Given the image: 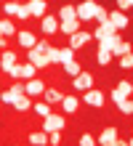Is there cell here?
<instances>
[{
  "mask_svg": "<svg viewBox=\"0 0 133 146\" xmlns=\"http://www.w3.org/2000/svg\"><path fill=\"white\" fill-rule=\"evenodd\" d=\"M120 138V135H117V127H104V130H101V135H99V138H96V143H99V146H114V141H117Z\"/></svg>",
  "mask_w": 133,
  "mask_h": 146,
  "instance_id": "8fae6325",
  "label": "cell"
},
{
  "mask_svg": "<svg viewBox=\"0 0 133 146\" xmlns=\"http://www.w3.org/2000/svg\"><path fill=\"white\" fill-rule=\"evenodd\" d=\"M96 8H99V3H80L77 5V21L83 24V21H93V16H96Z\"/></svg>",
  "mask_w": 133,
  "mask_h": 146,
  "instance_id": "7a4b0ae2",
  "label": "cell"
},
{
  "mask_svg": "<svg viewBox=\"0 0 133 146\" xmlns=\"http://www.w3.org/2000/svg\"><path fill=\"white\" fill-rule=\"evenodd\" d=\"M24 90H27V96H29V98L43 96V93H45V80H40V77H35V80H27V82H24Z\"/></svg>",
  "mask_w": 133,
  "mask_h": 146,
  "instance_id": "ba28073f",
  "label": "cell"
},
{
  "mask_svg": "<svg viewBox=\"0 0 133 146\" xmlns=\"http://www.w3.org/2000/svg\"><path fill=\"white\" fill-rule=\"evenodd\" d=\"M0 53H3V50H0Z\"/></svg>",
  "mask_w": 133,
  "mask_h": 146,
  "instance_id": "7bdbcfd3",
  "label": "cell"
},
{
  "mask_svg": "<svg viewBox=\"0 0 133 146\" xmlns=\"http://www.w3.org/2000/svg\"><path fill=\"white\" fill-rule=\"evenodd\" d=\"M27 61H29L35 69H48V66H51V64H48V56L40 53V50H35V48L27 50Z\"/></svg>",
  "mask_w": 133,
  "mask_h": 146,
  "instance_id": "8992f818",
  "label": "cell"
},
{
  "mask_svg": "<svg viewBox=\"0 0 133 146\" xmlns=\"http://www.w3.org/2000/svg\"><path fill=\"white\" fill-rule=\"evenodd\" d=\"M27 141H29V146H48V133H43V130L29 133V135H27Z\"/></svg>",
  "mask_w": 133,
  "mask_h": 146,
  "instance_id": "ffe728a7",
  "label": "cell"
},
{
  "mask_svg": "<svg viewBox=\"0 0 133 146\" xmlns=\"http://www.w3.org/2000/svg\"><path fill=\"white\" fill-rule=\"evenodd\" d=\"M27 8H29V16H32V19H40V21H43V19L48 16V5L43 3V0H29Z\"/></svg>",
  "mask_w": 133,
  "mask_h": 146,
  "instance_id": "30bf717a",
  "label": "cell"
},
{
  "mask_svg": "<svg viewBox=\"0 0 133 146\" xmlns=\"http://www.w3.org/2000/svg\"><path fill=\"white\" fill-rule=\"evenodd\" d=\"M48 143L51 146H61V133H51L48 135Z\"/></svg>",
  "mask_w": 133,
  "mask_h": 146,
  "instance_id": "f35d334b",
  "label": "cell"
},
{
  "mask_svg": "<svg viewBox=\"0 0 133 146\" xmlns=\"http://www.w3.org/2000/svg\"><path fill=\"white\" fill-rule=\"evenodd\" d=\"M35 72H37V69H35L29 61H24V74H21V80H24V82H27V80H35Z\"/></svg>",
  "mask_w": 133,
  "mask_h": 146,
  "instance_id": "f546056e",
  "label": "cell"
},
{
  "mask_svg": "<svg viewBox=\"0 0 133 146\" xmlns=\"http://www.w3.org/2000/svg\"><path fill=\"white\" fill-rule=\"evenodd\" d=\"M69 61H75V50L72 48H61V64H69Z\"/></svg>",
  "mask_w": 133,
  "mask_h": 146,
  "instance_id": "1f68e13d",
  "label": "cell"
},
{
  "mask_svg": "<svg viewBox=\"0 0 133 146\" xmlns=\"http://www.w3.org/2000/svg\"><path fill=\"white\" fill-rule=\"evenodd\" d=\"M61 98H64V96H61V93L56 90V88H45V93H43V101H45V104H61Z\"/></svg>",
  "mask_w": 133,
  "mask_h": 146,
  "instance_id": "44dd1931",
  "label": "cell"
},
{
  "mask_svg": "<svg viewBox=\"0 0 133 146\" xmlns=\"http://www.w3.org/2000/svg\"><path fill=\"white\" fill-rule=\"evenodd\" d=\"M32 111H35L40 119H45V117H51V114H53L51 104H45V101H37V104H32Z\"/></svg>",
  "mask_w": 133,
  "mask_h": 146,
  "instance_id": "d6986e66",
  "label": "cell"
},
{
  "mask_svg": "<svg viewBox=\"0 0 133 146\" xmlns=\"http://www.w3.org/2000/svg\"><path fill=\"white\" fill-rule=\"evenodd\" d=\"M0 35L8 40V37H16V35H19V29H16V24L11 19H0Z\"/></svg>",
  "mask_w": 133,
  "mask_h": 146,
  "instance_id": "2e32d148",
  "label": "cell"
},
{
  "mask_svg": "<svg viewBox=\"0 0 133 146\" xmlns=\"http://www.w3.org/2000/svg\"><path fill=\"white\" fill-rule=\"evenodd\" d=\"M16 64H19V56H16L13 50H3V53H0V72L11 74V69Z\"/></svg>",
  "mask_w": 133,
  "mask_h": 146,
  "instance_id": "52a82bcc",
  "label": "cell"
},
{
  "mask_svg": "<svg viewBox=\"0 0 133 146\" xmlns=\"http://www.w3.org/2000/svg\"><path fill=\"white\" fill-rule=\"evenodd\" d=\"M48 48H51L48 40H37V45H35V50H40V53H48Z\"/></svg>",
  "mask_w": 133,
  "mask_h": 146,
  "instance_id": "74e56055",
  "label": "cell"
},
{
  "mask_svg": "<svg viewBox=\"0 0 133 146\" xmlns=\"http://www.w3.org/2000/svg\"><path fill=\"white\" fill-rule=\"evenodd\" d=\"M80 146H99V143H96V138L91 133H83V135H80Z\"/></svg>",
  "mask_w": 133,
  "mask_h": 146,
  "instance_id": "d590c367",
  "label": "cell"
},
{
  "mask_svg": "<svg viewBox=\"0 0 133 146\" xmlns=\"http://www.w3.org/2000/svg\"><path fill=\"white\" fill-rule=\"evenodd\" d=\"M93 21L99 24V27H106V24H109V11H106V8H96V16H93Z\"/></svg>",
  "mask_w": 133,
  "mask_h": 146,
  "instance_id": "cb8c5ba5",
  "label": "cell"
},
{
  "mask_svg": "<svg viewBox=\"0 0 133 146\" xmlns=\"http://www.w3.org/2000/svg\"><path fill=\"white\" fill-rule=\"evenodd\" d=\"M21 74H24V64L19 61V64H16V66H13V69H11V74H8V77H11V80L16 82V80H21Z\"/></svg>",
  "mask_w": 133,
  "mask_h": 146,
  "instance_id": "836d02e7",
  "label": "cell"
},
{
  "mask_svg": "<svg viewBox=\"0 0 133 146\" xmlns=\"http://www.w3.org/2000/svg\"><path fill=\"white\" fill-rule=\"evenodd\" d=\"M40 29L45 32V37L56 35V32H59V16H45V19L40 21Z\"/></svg>",
  "mask_w": 133,
  "mask_h": 146,
  "instance_id": "5bb4252c",
  "label": "cell"
},
{
  "mask_svg": "<svg viewBox=\"0 0 133 146\" xmlns=\"http://www.w3.org/2000/svg\"><path fill=\"white\" fill-rule=\"evenodd\" d=\"M0 50H8V40H5L3 35H0Z\"/></svg>",
  "mask_w": 133,
  "mask_h": 146,
  "instance_id": "ab89813d",
  "label": "cell"
},
{
  "mask_svg": "<svg viewBox=\"0 0 133 146\" xmlns=\"http://www.w3.org/2000/svg\"><path fill=\"white\" fill-rule=\"evenodd\" d=\"M32 104H35V101H32L29 96H19V98L13 101V109H16V111H29Z\"/></svg>",
  "mask_w": 133,
  "mask_h": 146,
  "instance_id": "603a6c76",
  "label": "cell"
},
{
  "mask_svg": "<svg viewBox=\"0 0 133 146\" xmlns=\"http://www.w3.org/2000/svg\"><path fill=\"white\" fill-rule=\"evenodd\" d=\"M77 19V5H61V11H59V21H72Z\"/></svg>",
  "mask_w": 133,
  "mask_h": 146,
  "instance_id": "ac0fdd59",
  "label": "cell"
},
{
  "mask_svg": "<svg viewBox=\"0 0 133 146\" xmlns=\"http://www.w3.org/2000/svg\"><path fill=\"white\" fill-rule=\"evenodd\" d=\"M128 146H133V138H130V141H128Z\"/></svg>",
  "mask_w": 133,
  "mask_h": 146,
  "instance_id": "b9f144b4",
  "label": "cell"
},
{
  "mask_svg": "<svg viewBox=\"0 0 133 146\" xmlns=\"http://www.w3.org/2000/svg\"><path fill=\"white\" fill-rule=\"evenodd\" d=\"M112 61H114V58H112L109 50H99V53H96V64H99V66H109Z\"/></svg>",
  "mask_w": 133,
  "mask_h": 146,
  "instance_id": "484cf974",
  "label": "cell"
},
{
  "mask_svg": "<svg viewBox=\"0 0 133 146\" xmlns=\"http://www.w3.org/2000/svg\"><path fill=\"white\" fill-rule=\"evenodd\" d=\"M45 56H48V64H61V48H53L51 45Z\"/></svg>",
  "mask_w": 133,
  "mask_h": 146,
  "instance_id": "4316f807",
  "label": "cell"
},
{
  "mask_svg": "<svg viewBox=\"0 0 133 146\" xmlns=\"http://www.w3.org/2000/svg\"><path fill=\"white\" fill-rule=\"evenodd\" d=\"M59 32H61V35H67V37H72V35L80 32V21L77 19H72V21H59Z\"/></svg>",
  "mask_w": 133,
  "mask_h": 146,
  "instance_id": "9a60e30c",
  "label": "cell"
},
{
  "mask_svg": "<svg viewBox=\"0 0 133 146\" xmlns=\"http://www.w3.org/2000/svg\"><path fill=\"white\" fill-rule=\"evenodd\" d=\"M61 66H64V74H69L72 80H75V77H77L80 72H83V66H80V61H69V64H61Z\"/></svg>",
  "mask_w": 133,
  "mask_h": 146,
  "instance_id": "d4e9b609",
  "label": "cell"
},
{
  "mask_svg": "<svg viewBox=\"0 0 133 146\" xmlns=\"http://www.w3.org/2000/svg\"><path fill=\"white\" fill-rule=\"evenodd\" d=\"M83 104L93 106V109H101V106H104V93H101V90H96V88L85 90V93H83Z\"/></svg>",
  "mask_w": 133,
  "mask_h": 146,
  "instance_id": "5b68a950",
  "label": "cell"
},
{
  "mask_svg": "<svg viewBox=\"0 0 133 146\" xmlns=\"http://www.w3.org/2000/svg\"><path fill=\"white\" fill-rule=\"evenodd\" d=\"M16 19H21V21H27V19H32V16H29V8H27V3H21V8H19V13H16Z\"/></svg>",
  "mask_w": 133,
  "mask_h": 146,
  "instance_id": "8d00e7d4",
  "label": "cell"
},
{
  "mask_svg": "<svg viewBox=\"0 0 133 146\" xmlns=\"http://www.w3.org/2000/svg\"><path fill=\"white\" fill-rule=\"evenodd\" d=\"M64 125H67V119L61 117V114H51V117H45L43 119V133H61L64 130Z\"/></svg>",
  "mask_w": 133,
  "mask_h": 146,
  "instance_id": "6da1fadb",
  "label": "cell"
},
{
  "mask_svg": "<svg viewBox=\"0 0 133 146\" xmlns=\"http://www.w3.org/2000/svg\"><path fill=\"white\" fill-rule=\"evenodd\" d=\"M72 88H75V90H80V93L91 90V88H93V74H91V72H80L75 80H72Z\"/></svg>",
  "mask_w": 133,
  "mask_h": 146,
  "instance_id": "277c9868",
  "label": "cell"
},
{
  "mask_svg": "<svg viewBox=\"0 0 133 146\" xmlns=\"http://www.w3.org/2000/svg\"><path fill=\"white\" fill-rule=\"evenodd\" d=\"M19 8H21V3H5L3 5V13L5 16H16V13H19Z\"/></svg>",
  "mask_w": 133,
  "mask_h": 146,
  "instance_id": "4dcf8cb0",
  "label": "cell"
},
{
  "mask_svg": "<svg viewBox=\"0 0 133 146\" xmlns=\"http://www.w3.org/2000/svg\"><path fill=\"white\" fill-rule=\"evenodd\" d=\"M117 64L122 66V69H133V53H128V56H122V58H117Z\"/></svg>",
  "mask_w": 133,
  "mask_h": 146,
  "instance_id": "e575fe53",
  "label": "cell"
},
{
  "mask_svg": "<svg viewBox=\"0 0 133 146\" xmlns=\"http://www.w3.org/2000/svg\"><path fill=\"white\" fill-rule=\"evenodd\" d=\"M8 90H11V93H13L16 98H19V96H27V90H24V82H21V80L11 82V88H8Z\"/></svg>",
  "mask_w": 133,
  "mask_h": 146,
  "instance_id": "f1b7e54d",
  "label": "cell"
},
{
  "mask_svg": "<svg viewBox=\"0 0 133 146\" xmlns=\"http://www.w3.org/2000/svg\"><path fill=\"white\" fill-rule=\"evenodd\" d=\"M13 101H16V96L11 90H0V104H8V106H13Z\"/></svg>",
  "mask_w": 133,
  "mask_h": 146,
  "instance_id": "d6a6232c",
  "label": "cell"
},
{
  "mask_svg": "<svg viewBox=\"0 0 133 146\" xmlns=\"http://www.w3.org/2000/svg\"><path fill=\"white\" fill-rule=\"evenodd\" d=\"M91 40H93L91 29H80L77 35H72V37H69V48H72V50H80V48H85Z\"/></svg>",
  "mask_w": 133,
  "mask_h": 146,
  "instance_id": "3957f363",
  "label": "cell"
},
{
  "mask_svg": "<svg viewBox=\"0 0 133 146\" xmlns=\"http://www.w3.org/2000/svg\"><path fill=\"white\" fill-rule=\"evenodd\" d=\"M109 24L120 32V29H125L128 24H130V16H125L122 11H109Z\"/></svg>",
  "mask_w": 133,
  "mask_h": 146,
  "instance_id": "7c38bea8",
  "label": "cell"
},
{
  "mask_svg": "<svg viewBox=\"0 0 133 146\" xmlns=\"http://www.w3.org/2000/svg\"><path fill=\"white\" fill-rule=\"evenodd\" d=\"M117 109L122 114H133V98H120L117 101Z\"/></svg>",
  "mask_w": 133,
  "mask_h": 146,
  "instance_id": "83f0119b",
  "label": "cell"
},
{
  "mask_svg": "<svg viewBox=\"0 0 133 146\" xmlns=\"http://www.w3.org/2000/svg\"><path fill=\"white\" fill-rule=\"evenodd\" d=\"M16 42H19V48H24V50H32L35 45H37V37H35L29 29H19V35H16Z\"/></svg>",
  "mask_w": 133,
  "mask_h": 146,
  "instance_id": "9c48e42d",
  "label": "cell"
},
{
  "mask_svg": "<svg viewBox=\"0 0 133 146\" xmlns=\"http://www.w3.org/2000/svg\"><path fill=\"white\" fill-rule=\"evenodd\" d=\"M114 90H117L122 98H130L133 96V82L130 80H117V88H114Z\"/></svg>",
  "mask_w": 133,
  "mask_h": 146,
  "instance_id": "7402d4cb",
  "label": "cell"
},
{
  "mask_svg": "<svg viewBox=\"0 0 133 146\" xmlns=\"http://www.w3.org/2000/svg\"><path fill=\"white\" fill-rule=\"evenodd\" d=\"M114 146H128V141H122V138H117V141H114Z\"/></svg>",
  "mask_w": 133,
  "mask_h": 146,
  "instance_id": "60d3db41",
  "label": "cell"
},
{
  "mask_svg": "<svg viewBox=\"0 0 133 146\" xmlns=\"http://www.w3.org/2000/svg\"><path fill=\"white\" fill-rule=\"evenodd\" d=\"M80 104H83V101H80L77 96H72V93H69V96L61 98V111H64V114H75V111L80 109Z\"/></svg>",
  "mask_w": 133,
  "mask_h": 146,
  "instance_id": "4fadbf2b",
  "label": "cell"
},
{
  "mask_svg": "<svg viewBox=\"0 0 133 146\" xmlns=\"http://www.w3.org/2000/svg\"><path fill=\"white\" fill-rule=\"evenodd\" d=\"M120 42H122V37H120V35H112V37H104V40H99V50H109V53H112V50L117 48Z\"/></svg>",
  "mask_w": 133,
  "mask_h": 146,
  "instance_id": "e0dca14e",
  "label": "cell"
}]
</instances>
